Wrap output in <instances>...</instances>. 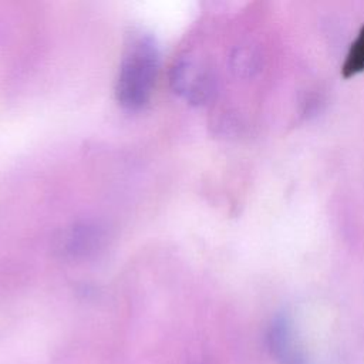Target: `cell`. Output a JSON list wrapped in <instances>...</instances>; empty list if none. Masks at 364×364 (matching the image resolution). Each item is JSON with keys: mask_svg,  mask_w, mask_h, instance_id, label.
<instances>
[{"mask_svg": "<svg viewBox=\"0 0 364 364\" xmlns=\"http://www.w3.org/2000/svg\"><path fill=\"white\" fill-rule=\"evenodd\" d=\"M262 64V57L255 47L242 46L237 47L230 57V67L239 77L255 75Z\"/></svg>", "mask_w": 364, "mask_h": 364, "instance_id": "obj_5", "label": "cell"}, {"mask_svg": "<svg viewBox=\"0 0 364 364\" xmlns=\"http://www.w3.org/2000/svg\"><path fill=\"white\" fill-rule=\"evenodd\" d=\"M172 90L191 104H205L216 92V77L205 63L195 58H181L169 75Z\"/></svg>", "mask_w": 364, "mask_h": 364, "instance_id": "obj_2", "label": "cell"}, {"mask_svg": "<svg viewBox=\"0 0 364 364\" xmlns=\"http://www.w3.org/2000/svg\"><path fill=\"white\" fill-rule=\"evenodd\" d=\"M361 71H364V24L361 26L355 40L351 43L341 67V74L346 78Z\"/></svg>", "mask_w": 364, "mask_h": 364, "instance_id": "obj_6", "label": "cell"}, {"mask_svg": "<svg viewBox=\"0 0 364 364\" xmlns=\"http://www.w3.org/2000/svg\"><path fill=\"white\" fill-rule=\"evenodd\" d=\"M159 57L154 41L148 37H138L127 47L119 65L115 97L128 109L142 108L151 98Z\"/></svg>", "mask_w": 364, "mask_h": 364, "instance_id": "obj_1", "label": "cell"}, {"mask_svg": "<svg viewBox=\"0 0 364 364\" xmlns=\"http://www.w3.org/2000/svg\"><path fill=\"white\" fill-rule=\"evenodd\" d=\"M107 235L101 225L94 222L74 223L57 239V252L64 259L80 260L95 255L105 243Z\"/></svg>", "mask_w": 364, "mask_h": 364, "instance_id": "obj_3", "label": "cell"}, {"mask_svg": "<svg viewBox=\"0 0 364 364\" xmlns=\"http://www.w3.org/2000/svg\"><path fill=\"white\" fill-rule=\"evenodd\" d=\"M266 346L279 364H306V354L297 341L287 313H277L272 318L266 331Z\"/></svg>", "mask_w": 364, "mask_h": 364, "instance_id": "obj_4", "label": "cell"}]
</instances>
